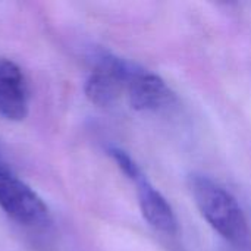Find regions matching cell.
I'll return each instance as SVG.
<instances>
[{
	"label": "cell",
	"mask_w": 251,
	"mask_h": 251,
	"mask_svg": "<svg viewBox=\"0 0 251 251\" xmlns=\"http://www.w3.org/2000/svg\"><path fill=\"white\" fill-rule=\"evenodd\" d=\"M194 203L210 228L237 250H247L250 231L235 197L215 179L194 174L188 181Z\"/></svg>",
	"instance_id": "1"
},
{
	"label": "cell",
	"mask_w": 251,
	"mask_h": 251,
	"mask_svg": "<svg viewBox=\"0 0 251 251\" xmlns=\"http://www.w3.org/2000/svg\"><path fill=\"white\" fill-rule=\"evenodd\" d=\"M0 207L12 221L22 226H37L49 218V209L43 199L10 171L1 157Z\"/></svg>",
	"instance_id": "2"
},
{
	"label": "cell",
	"mask_w": 251,
	"mask_h": 251,
	"mask_svg": "<svg viewBox=\"0 0 251 251\" xmlns=\"http://www.w3.org/2000/svg\"><path fill=\"white\" fill-rule=\"evenodd\" d=\"M134 69L122 59L103 56L85 81V96L96 106H112L126 90Z\"/></svg>",
	"instance_id": "3"
},
{
	"label": "cell",
	"mask_w": 251,
	"mask_h": 251,
	"mask_svg": "<svg viewBox=\"0 0 251 251\" xmlns=\"http://www.w3.org/2000/svg\"><path fill=\"white\" fill-rule=\"evenodd\" d=\"M126 91L131 107L138 112H159L176 101L175 93L159 75L143 69H134Z\"/></svg>",
	"instance_id": "4"
},
{
	"label": "cell",
	"mask_w": 251,
	"mask_h": 251,
	"mask_svg": "<svg viewBox=\"0 0 251 251\" xmlns=\"http://www.w3.org/2000/svg\"><path fill=\"white\" fill-rule=\"evenodd\" d=\"M29 110V90L21 68L0 57V115L12 122L24 121Z\"/></svg>",
	"instance_id": "5"
},
{
	"label": "cell",
	"mask_w": 251,
	"mask_h": 251,
	"mask_svg": "<svg viewBox=\"0 0 251 251\" xmlns=\"http://www.w3.org/2000/svg\"><path fill=\"white\" fill-rule=\"evenodd\" d=\"M134 182L137 185L140 210L147 224L162 234L175 235L178 232V219L169 201L150 184L144 175Z\"/></svg>",
	"instance_id": "6"
},
{
	"label": "cell",
	"mask_w": 251,
	"mask_h": 251,
	"mask_svg": "<svg viewBox=\"0 0 251 251\" xmlns=\"http://www.w3.org/2000/svg\"><path fill=\"white\" fill-rule=\"evenodd\" d=\"M110 156H112V159L116 162V165L119 166V169L134 182L135 179H138L141 175H144L143 172H141V169L138 168V165L132 160V157L128 154V153H125L124 150H121V149H110Z\"/></svg>",
	"instance_id": "7"
}]
</instances>
